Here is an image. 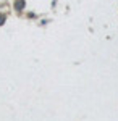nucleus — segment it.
I'll list each match as a JSON object with an SVG mask.
<instances>
[{
	"label": "nucleus",
	"instance_id": "f257e3e1",
	"mask_svg": "<svg viewBox=\"0 0 118 121\" xmlns=\"http://www.w3.org/2000/svg\"><path fill=\"white\" fill-rule=\"evenodd\" d=\"M23 8H24V0H15V10L21 11Z\"/></svg>",
	"mask_w": 118,
	"mask_h": 121
},
{
	"label": "nucleus",
	"instance_id": "f03ea898",
	"mask_svg": "<svg viewBox=\"0 0 118 121\" xmlns=\"http://www.w3.org/2000/svg\"><path fill=\"white\" fill-rule=\"evenodd\" d=\"M5 15H0V26H2V24H3V23H5Z\"/></svg>",
	"mask_w": 118,
	"mask_h": 121
}]
</instances>
